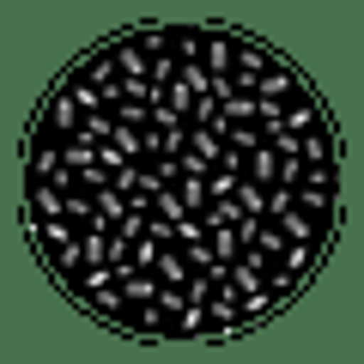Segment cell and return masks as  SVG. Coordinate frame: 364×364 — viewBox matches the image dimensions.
Segmentation results:
<instances>
[{"label": "cell", "mask_w": 364, "mask_h": 364, "mask_svg": "<svg viewBox=\"0 0 364 364\" xmlns=\"http://www.w3.org/2000/svg\"><path fill=\"white\" fill-rule=\"evenodd\" d=\"M273 116H279V128H286V134H310V128H322V122H328L304 79H291V85L273 97Z\"/></svg>", "instance_id": "cell-1"}, {"label": "cell", "mask_w": 364, "mask_h": 364, "mask_svg": "<svg viewBox=\"0 0 364 364\" xmlns=\"http://www.w3.org/2000/svg\"><path fill=\"white\" fill-rule=\"evenodd\" d=\"M25 213H31V225H61L67 182L61 176H25Z\"/></svg>", "instance_id": "cell-2"}, {"label": "cell", "mask_w": 364, "mask_h": 364, "mask_svg": "<svg viewBox=\"0 0 364 364\" xmlns=\"http://www.w3.org/2000/svg\"><path fill=\"white\" fill-rule=\"evenodd\" d=\"M61 152H67V134L55 128L49 116H37V128H31V170L25 176H61Z\"/></svg>", "instance_id": "cell-3"}, {"label": "cell", "mask_w": 364, "mask_h": 364, "mask_svg": "<svg viewBox=\"0 0 364 364\" xmlns=\"http://www.w3.org/2000/svg\"><path fill=\"white\" fill-rule=\"evenodd\" d=\"M231 37H237V31H225V25H207V31H200L195 67L207 73V85H225V79H231Z\"/></svg>", "instance_id": "cell-4"}, {"label": "cell", "mask_w": 364, "mask_h": 364, "mask_svg": "<svg viewBox=\"0 0 364 364\" xmlns=\"http://www.w3.org/2000/svg\"><path fill=\"white\" fill-rule=\"evenodd\" d=\"M109 322L122 328V334H158V298H116L109 304Z\"/></svg>", "instance_id": "cell-5"}, {"label": "cell", "mask_w": 364, "mask_h": 364, "mask_svg": "<svg viewBox=\"0 0 364 364\" xmlns=\"http://www.w3.org/2000/svg\"><path fill=\"white\" fill-rule=\"evenodd\" d=\"M237 176L255 182L261 195H267V188H279V158H273L267 146H249V152H237Z\"/></svg>", "instance_id": "cell-6"}, {"label": "cell", "mask_w": 364, "mask_h": 364, "mask_svg": "<svg viewBox=\"0 0 364 364\" xmlns=\"http://www.w3.org/2000/svg\"><path fill=\"white\" fill-rule=\"evenodd\" d=\"M298 164H340V140H334V128H310V134H298Z\"/></svg>", "instance_id": "cell-7"}, {"label": "cell", "mask_w": 364, "mask_h": 364, "mask_svg": "<svg viewBox=\"0 0 364 364\" xmlns=\"http://www.w3.org/2000/svg\"><path fill=\"white\" fill-rule=\"evenodd\" d=\"M225 200H231V213H243V219H249V213H261V207H267V195H261L255 182H243V176L231 182V195H225Z\"/></svg>", "instance_id": "cell-8"}]
</instances>
